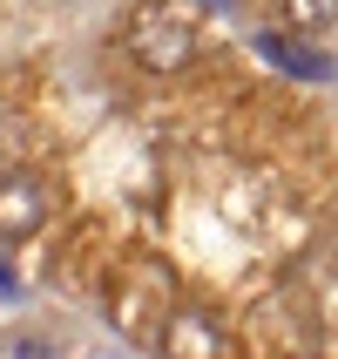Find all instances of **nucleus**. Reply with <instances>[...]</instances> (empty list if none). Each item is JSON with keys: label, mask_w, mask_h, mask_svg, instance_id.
Listing matches in <instances>:
<instances>
[{"label": "nucleus", "mask_w": 338, "mask_h": 359, "mask_svg": "<svg viewBox=\"0 0 338 359\" xmlns=\"http://www.w3.org/2000/svg\"><path fill=\"white\" fill-rule=\"evenodd\" d=\"M122 48L149 75H183L197 61V14L176 7V0H142L129 14V27H122Z\"/></svg>", "instance_id": "nucleus-1"}, {"label": "nucleus", "mask_w": 338, "mask_h": 359, "mask_svg": "<svg viewBox=\"0 0 338 359\" xmlns=\"http://www.w3.org/2000/svg\"><path fill=\"white\" fill-rule=\"evenodd\" d=\"M162 359H230V339H223V325L197 305H169V319L156 332Z\"/></svg>", "instance_id": "nucleus-2"}, {"label": "nucleus", "mask_w": 338, "mask_h": 359, "mask_svg": "<svg viewBox=\"0 0 338 359\" xmlns=\"http://www.w3.org/2000/svg\"><path fill=\"white\" fill-rule=\"evenodd\" d=\"M41 217H48V190H41L34 177L7 170V177H0V238H34Z\"/></svg>", "instance_id": "nucleus-3"}, {"label": "nucleus", "mask_w": 338, "mask_h": 359, "mask_svg": "<svg viewBox=\"0 0 338 359\" xmlns=\"http://www.w3.org/2000/svg\"><path fill=\"white\" fill-rule=\"evenodd\" d=\"M258 55H271L278 68H291V75H304V81H325V75H332V61H318L311 48H298V41H284V34H258Z\"/></svg>", "instance_id": "nucleus-4"}, {"label": "nucleus", "mask_w": 338, "mask_h": 359, "mask_svg": "<svg viewBox=\"0 0 338 359\" xmlns=\"http://www.w3.org/2000/svg\"><path fill=\"white\" fill-rule=\"evenodd\" d=\"M278 14L291 20V34H325L338 20V0H278Z\"/></svg>", "instance_id": "nucleus-5"}, {"label": "nucleus", "mask_w": 338, "mask_h": 359, "mask_svg": "<svg viewBox=\"0 0 338 359\" xmlns=\"http://www.w3.org/2000/svg\"><path fill=\"white\" fill-rule=\"evenodd\" d=\"M14 359H48V353H41V346H20V353Z\"/></svg>", "instance_id": "nucleus-6"}]
</instances>
